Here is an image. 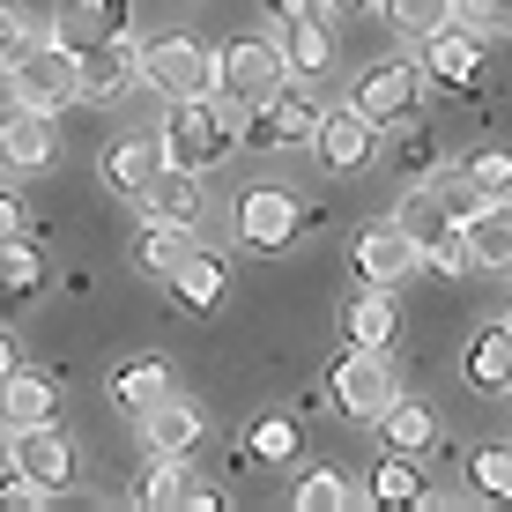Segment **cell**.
Masks as SVG:
<instances>
[{"mask_svg": "<svg viewBox=\"0 0 512 512\" xmlns=\"http://www.w3.org/2000/svg\"><path fill=\"white\" fill-rule=\"evenodd\" d=\"M82 45L75 30L52 23L45 38H23V52L8 60V97L30 104V112H52L60 119V104H75V67H82Z\"/></svg>", "mask_w": 512, "mask_h": 512, "instance_id": "6da1fadb", "label": "cell"}, {"mask_svg": "<svg viewBox=\"0 0 512 512\" xmlns=\"http://www.w3.org/2000/svg\"><path fill=\"white\" fill-rule=\"evenodd\" d=\"M164 164H179V171H216L223 156L238 149V104L231 97H179L171 104V119H164Z\"/></svg>", "mask_w": 512, "mask_h": 512, "instance_id": "7a4b0ae2", "label": "cell"}, {"mask_svg": "<svg viewBox=\"0 0 512 512\" xmlns=\"http://www.w3.org/2000/svg\"><path fill=\"white\" fill-rule=\"evenodd\" d=\"M141 90H156V97H216V52H208L201 38H149L141 45Z\"/></svg>", "mask_w": 512, "mask_h": 512, "instance_id": "3957f363", "label": "cell"}, {"mask_svg": "<svg viewBox=\"0 0 512 512\" xmlns=\"http://www.w3.org/2000/svg\"><path fill=\"white\" fill-rule=\"evenodd\" d=\"M297 231H305V208L290 186H245L231 201V238L245 253H290Z\"/></svg>", "mask_w": 512, "mask_h": 512, "instance_id": "277c9868", "label": "cell"}, {"mask_svg": "<svg viewBox=\"0 0 512 512\" xmlns=\"http://www.w3.org/2000/svg\"><path fill=\"white\" fill-rule=\"evenodd\" d=\"M327 401L357 423H379V409L394 401V357L386 349H357L349 342L342 357L327 364Z\"/></svg>", "mask_w": 512, "mask_h": 512, "instance_id": "5b68a950", "label": "cell"}, {"mask_svg": "<svg viewBox=\"0 0 512 512\" xmlns=\"http://www.w3.org/2000/svg\"><path fill=\"white\" fill-rule=\"evenodd\" d=\"M320 112L327 104H312V97H297V90H268L260 104H245V119H238V149H305L312 134H320Z\"/></svg>", "mask_w": 512, "mask_h": 512, "instance_id": "8992f818", "label": "cell"}, {"mask_svg": "<svg viewBox=\"0 0 512 512\" xmlns=\"http://www.w3.org/2000/svg\"><path fill=\"white\" fill-rule=\"evenodd\" d=\"M282 75H290V60H282L275 38H231L216 52V97H231L238 112L260 104L268 90H282Z\"/></svg>", "mask_w": 512, "mask_h": 512, "instance_id": "52a82bcc", "label": "cell"}, {"mask_svg": "<svg viewBox=\"0 0 512 512\" xmlns=\"http://www.w3.org/2000/svg\"><path fill=\"white\" fill-rule=\"evenodd\" d=\"M423 60H379V67H364L357 75V112L372 119V127H401V119H416V104H423Z\"/></svg>", "mask_w": 512, "mask_h": 512, "instance_id": "ba28073f", "label": "cell"}, {"mask_svg": "<svg viewBox=\"0 0 512 512\" xmlns=\"http://www.w3.org/2000/svg\"><path fill=\"white\" fill-rule=\"evenodd\" d=\"M141 90V45L127 38H90L75 67V97L82 104H127Z\"/></svg>", "mask_w": 512, "mask_h": 512, "instance_id": "9c48e42d", "label": "cell"}, {"mask_svg": "<svg viewBox=\"0 0 512 512\" xmlns=\"http://www.w3.org/2000/svg\"><path fill=\"white\" fill-rule=\"evenodd\" d=\"M8 453H15V475H23L30 498H60V490L75 483V446H67L52 423H23V431L8 438Z\"/></svg>", "mask_w": 512, "mask_h": 512, "instance_id": "30bf717a", "label": "cell"}, {"mask_svg": "<svg viewBox=\"0 0 512 512\" xmlns=\"http://www.w3.org/2000/svg\"><path fill=\"white\" fill-rule=\"evenodd\" d=\"M52 164H60V127H52V112L8 104V112H0V171L38 179V171H52Z\"/></svg>", "mask_w": 512, "mask_h": 512, "instance_id": "8fae6325", "label": "cell"}, {"mask_svg": "<svg viewBox=\"0 0 512 512\" xmlns=\"http://www.w3.org/2000/svg\"><path fill=\"white\" fill-rule=\"evenodd\" d=\"M416 60H423V75L438 82V90H475L483 82V30H468V23H446V30H431V38H416Z\"/></svg>", "mask_w": 512, "mask_h": 512, "instance_id": "7c38bea8", "label": "cell"}, {"mask_svg": "<svg viewBox=\"0 0 512 512\" xmlns=\"http://www.w3.org/2000/svg\"><path fill=\"white\" fill-rule=\"evenodd\" d=\"M349 268H357V282L394 290V282H409L423 268V245L401 223H372V231H357V245H349Z\"/></svg>", "mask_w": 512, "mask_h": 512, "instance_id": "4fadbf2b", "label": "cell"}, {"mask_svg": "<svg viewBox=\"0 0 512 512\" xmlns=\"http://www.w3.org/2000/svg\"><path fill=\"white\" fill-rule=\"evenodd\" d=\"M312 149H320L327 171H342V179H349V171H364V164L379 156V127L357 112V104H327V112H320V134H312Z\"/></svg>", "mask_w": 512, "mask_h": 512, "instance_id": "5bb4252c", "label": "cell"}, {"mask_svg": "<svg viewBox=\"0 0 512 512\" xmlns=\"http://www.w3.org/2000/svg\"><path fill=\"white\" fill-rule=\"evenodd\" d=\"M164 290H171V305H179V312L208 320V312L223 305V290H231V260H223V253H201V245H193L179 268L164 275Z\"/></svg>", "mask_w": 512, "mask_h": 512, "instance_id": "9a60e30c", "label": "cell"}, {"mask_svg": "<svg viewBox=\"0 0 512 512\" xmlns=\"http://www.w3.org/2000/svg\"><path fill=\"white\" fill-rule=\"evenodd\" d=\"M134 505H141V512H179V505H186V512H216V505H223V490L208 483L201 468H186V461H164V468L149 475V483L134 490Z\"/></svg>", "mask_w": 512, "mask_h": 512, "instance_id": "2e32d148", "label": "cell"}, {"mask_svg": "<svg viewBox=\"0 0 512 512\" xmlns=\"http://www.w3.org/2000/svg\"><path fill=\"white\" fill-rule=\"evenodd\" d=\"M275 45H282V60H290V75H305V82L334 75V30L320 23V8L282 15V23H275Z\"/></svg>", "mask_w": 512, "mask_h": 512, "instance_id": "e0dca14e", "label": "cell"}, {"mask_svg": "<svg viewBox=\"0 0 512 512\" xmlns=\"http://www.w3.org/2000/svg\"><path fill=\"white\" fill-rule=\"evenodd\" d=\"M394 334H401V305H394V290L364 282V290L342 305V342H357V349H394Z\"/></svg>", "mask_w": 512, "mask_h": 512, "instance_id": "ac0fdd59", "label": "cell"}, {"mask_svg": "<svg viewBox=\"0 0 512 512\" xmlns=\"http://www.w3.org/2000/svg\"><path fill=\"white\" fill-rule=\"evenodd\" d=\"M141 438H149L164 461H193V453H201V438H208V423H201L193 401H171V394H164L149 416H141Z\"/></svg>", "mask_w": 512, "mask_h": 512, "instance_id": "d6986e66", "label": "cell"}, {"mask_svg": "<svg viewBox=\"0 0 512 512\" xmlns=\"http://www.w3.org/2000/svg\"><path fill=\"white\" fill-rule=\"evenodd\" d=\"M134 208H141V223H201V186H193V171H179V164H164L149 186L134 193Z\"/></svg>", "mask_w": 512, "mask_h": 512, "instance_id": "ffe728a7", "label": "cell"}, {"mask_svg": "<svg viewBox=\"0 0 512 512\" xmlns=\"http://www.w3.org/2000/svg\"><path fill=\"white\" fill-rule=\"evenodd\" d=\"M297 438H305V423H297V409H268L245 431V446H231L238 468H290L297 461Z\"/></svg>", "mask_w": 512, "mask_h": 512, "instance_id": "44dd1931", "label": "cell"}, {"mask_svg": "<svg viewBox=\"0 0 512 512\" xmlns=\"http://www.w3.org/2000/svg\"><path fill=\"white\" fill-rule=\"evenodd\" d=\"M461 379L475 386V394H512V320H505V327H475V334H468Z\"/></svg>", "mask_w": 512, "mask_h": 512, "instance_id": "7402d4cb", "label": "cell"}, {"mask_svg": "<svg viewBox=\"0 0 512 512\" xmlns=\"http://www.w3.org/2000/svg\"><path fill=\"white\" fill-rule=\"evenodd\" d=\"M52 416H60V379L23 372V364H15V372L0 379V423L23 431V423H52Z\"/></svg>", "mask_w": 512, "mask_h": 512, "instance_id": "603a6c76", "label": "cell"}, {"mask_svg": "<svg viewBox=\"0 0 512 512\" xmlns=\"http://www.w3.org/2000/svg\"><path fill=\"white\" fill-rule=\"evenodd\" d=\"M104 394H112V401H119V409H127V416H149L156 401L171 394V364L156 357V349H149V357H127V364H112V379H104Z\"/></svg>", "mask_w": 512, "mask_h": 512, "instance_id": "cb8c5ba5", "label": "cell"}, {"mask_svg": "<svg viewBox=\"0 0 512 512\" xmlns=\"http://www.w3.org/2000/svg\"><path fill=\"white\" fill-rule=\"evenodd\" d=\"M156 171H164V141H156V134H127V141H112V149H104V186L127 193V201L156 179Z\"/></svg>", "mask_w": 512, "mask_h": 512, "instance_id": "d4e9b609", "label": "cell"}, {"mask_svg": "<svg viewBox=\"0 0 512 512\" xmlns=\"http://www.w3.org/2000/svg\"><path fill=\"white\" fill-rule=\"evenodd\" d=\"M468 260L490 275H512V201H483L468 216Z\"/></svg>", "mask_w": 512, "mask_h": 512, "instance_id": "484cf974", "label": "cell"}, {"mask_svg": "<svg viewBox=\"0 0 512 512\" xmlns=\"http://www.w3.org/2000/svg\"><path fill=\"white\" fill-rule=\"evenodd\" d=\"M379 438H386L394 453H416V461H423V453L438 446V416L423 409V401H401V394H394V401L379 409Z\"/></svg>", "mask_w": 512, "mask_h": 512, "instance_id": "4316f807", "label": "cell"}, {"mask_svg": "<svg viewBox=\"0 0 512 512\" xmlns=\"http://www.w3.org/2000/svg\"><path fill=\"white\" fill-rule=\"evenodd\" d=\"M394 223H401V231H409L416 245H431L438 231H453V223H461V216H453V208H446V193H438V186H409V193H401V208H394Z\"/></svg>", "mask_w": 512, "mask_h": 512, "instance_id": "83f0119b", "label": "cell"}, {"mask_svg": "<svg viewBox=\"0 0 512 512\" xmlns=\"http://www.w3.org/2000/svg\"><path fill=\"white\" fill-rule=\"evenodd\" d=\"M38 290H45V260H38V245L0 238V297H8V305H23V297H38Z\"/></svg>", "mask_w": 512, "mask_h": 512, "instance_id": "f1b7e54d", "label": "cell"}, {"mask_svg": "<svg viewBox=\"0 0 512 512\" xmlns=\"http://www.w3.org/2000/svg\"><path fill=\"white\" fill-rule=\"evenodd\" d=\"M423 498H431V490H423V475H416V453H394V461L372 475V505H386V512H409Z\"/></svg>", "mask_w": 512, "mask_h": 512, "instance_id": "f546056e", "label": "cell"}, {"mask_svg": "<svg viewBox=\"0 0 512 512\" xmlns=\"http://www.w3.org/2000/svg\"><path fill=\"white\" fill-rule=\"evenodd\" d=\"M186 253H193V231H186V223H149V231H141V268H149L156 282L179 268Z\"/></svg>", "mask_w": 512, "mask_h": 512, "instance_id": "4dcf8cb0", "label": "cell"}, {"mask_svg": "<svg viewBox=\"0 0 512 512\" xmlns=\"http://www.w3.org/2000/svg\"><path fill=\"white\" fill-rule=\"evenodd\" d=\"M379 8H386V23H394L401 38H431V30L453 23V8H461V0H379Z\"/></svg>", "mask_w": 512, "mask_h": 512, "instance_id": "1f68e13d", "label": "cell"}, {"mask_svg": "<svg viewBox=\"0 0 512 512\" xmlns=\"http://www.w3.org/2000/svg\"><path fill=\"white\" fill-rule=\"evenodd\" d=\"M349 505H357V483L342 468H312L297 483V512H349Z\"/></svg>", "mask_w": 512, "mask_h": 512, "instance_id": "d6a6232c", "label": "cell"}, {"mask_svg": "<svg viewBox=\"0 0 512 512\" xmlns=\"http://www.w3.org/2000/svg\"><path fill=\"white\" fill-rule=\"evenodd\" d=\"M461 179L483 193V201H512V149H505V141H498V149H475L461 164Z\"/></svg>", "mask_w": 512, "mask_h": 512, "instance_id": "836d02e7", "label": "cell"}, {"mask_svg": "<svg viewBox=\"0 0 512 512\" xmlns=\"http://www.w3.org/2000/svg\"><path fill=\"white\" fill-rule=\"evenodd\" d=\"M468 483L483 490V498L512 505V446H475L468 453Z\"/></svg>", "mask_w": 512, "mask_h": 512, "instance_id": "e575fe53", "label": "cell"}, {"mask_svg": "<svg viewBox=\"0 0 512 512\" xmlns=\"http://www.w3.org/2000/svg\"><path fill=\"white\" fill-rule=\"evenodd\" d=\"M423 268H438V275H475V260H468V223H453V231H438L431 245H423Z\"/></svg>", "mask_w": 512, "mask_h": 512, "instance_id": "d590c367", "label": "cell"}, {"mask_svg": "<svg viewBox=\"0 0 512 512\" xmlns=\"http://www.w3.org/2000/svg\"><path fill=\"white\" fill-rule=\"evenodd\" d=\"M453 23L483 30V38H512V0H461V8H453Z\"/></svg>", "mask_w": 512, "mask_h": 512, "instance_id": "8d00e7d4", "label": "cell"}, {"mask_svg": "<svg viewBox=\"0 0 512 512\" xmlns=\"http://www.w3.org/2000/svg\"><path fill=\"white\" fill-rule=\"evenodd\" d=\"M394 164H401V171H409V179H431V164H438V141H431V134H423V119H416V127H409V134H401V149H394Z\"/></svg>", "mask_w": 512, "mask_h": 512, "instance_id": "74e56055", "label": "cell"}, {"mask_svg": "<svg viewBox=\"0 0 512 512\" xmlns=\"http://www.w3.org/2000/svg\"><path fill=\"white\" fill-rule=\"evenodd\" d=\"M82 8H90L97 38H127V30H134V0H82Z\"/></svg>", "mask_w": 512, "mask_h": 512, "instance_id": "f35d334b", "label": "cell"}, {"mask_svg": "<svg viewBox=\"0 0 512 512\" xmlns=\"http://www.w3.org/2000/svg\"><path fill=\"white\" fill-rule=\"evenodd\" d=\"M23 38H30V30H23V15H15V8H0V67H8L15 52H23Z\"/></svg>", "mask_w": 512, "mask_h": 512, "instance_id": "ab89813d", "label": "cell"}, {"mask_svg": "<svg viewBox=\"0 0 512 512\" xmlns=\"http://www.w3.org/2000/svg\"><path fill=\"white\" fill-rule=\"evenodd\" d=\"M23 231V201H15V193H0V238H15Z\"/></svg>", "mask_w": 512, "mask_h": 512, "instance_id": "60d3db41", "label": "cell"}, {"mask_svg": "<svg viewBox=\"0 0 512 512\" xmlns=\"http://www.w3.org/2000/svg\"><path fill=\"white\" fill-rule=\"evenodd\" d=\"M15 490H23V475H15V453H8V446H0V505H8V498H15Z\"/></svg>", "mask_w": 512, "mask_h": 512, "instance_id": "b9f144b4", "label": "cell"}, {"mask_svg": "<svg viewBox=\"0 0 512 512\" xmlns=\"http://www.w3.org/2000/svg\"><path fill=\"white\" fill-rule=\"evenodd\" d=\"M312 8V0H268V15H275V23H282V15H305Z\"/></svg>", "mask_w": 512, "mask_h": 512, "instance_id": "7bdbcfd3", "label": "cell"}, {"mask_svg": "<svg viewBox=\"0 0 512 512\" xmlns=\"http://www.w3.org/2000/svg\"><path fill=\"white\" fill-rule=\"evenodd\" d=\"M15 364H23V357H15V342H8V334H0V379H8Z\"/></svg>", "mask_w": 512, "mask_h": 512, "instance_id": "ee69618b", "label": "cell"}, {"mask_svg": "<svg viewBox=\"0 0 512 512\" xmlns=\"http://www.w3.org/2000/svg\"><path fill=\"white\" fill-rule=\"evenodd\" d=\"M327 8H342V15H364V8H379V0H327Z\"/></svg>", "mask_w": 512, "mask_h": 512, "instance_id": "f6af8a7d", "label": "cell"}]
</instances>
